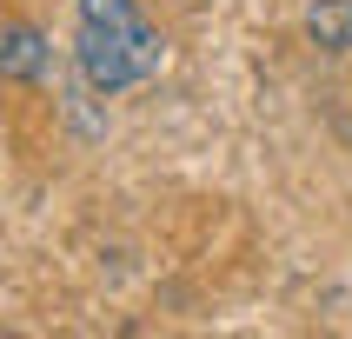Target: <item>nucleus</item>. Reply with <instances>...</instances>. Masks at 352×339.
<instances>
[{
    "label": "nucleus",
    "instance_id": "nucleus-3",
    "mask_svg": "<svg viewBox=\"0 0 352 339\" xmlns=\"http://www.w3.org/2000/svg\"><path fill=\"white\" fill-rule=\"evenodd\" d=\"M306 27H313V40H326V47L352 54V0H326V7H313Z\"/></svg>",
    "mask_w": 352,
    "mask_h": 339
},
{
    "label": "nucleus",
    "instance_id": "nucleus-2",
    "mask_svg": "<svg viewBox=\"0 0 352 339\" xmlns=\"http://www.w3.org/2000/svg\"><path fill=\"white\" fill-rule=\"evenodd\" d=\"M0 74L7 80H40L47 74V40L27 20H0Z\"/></svg>",
    "mask_w": 352,
    "mask_h": 339
},
{
    "label": "nucleus",
    "instance_id": "nucleus-1",
    "mask_svg": "<svg viewBox=\"0 0 352 339\" xmlns=\"http://www.w3.org/2000/svg\"><path fill=\"white\" fill-rule=\"evenodd\" d=\"M80 74L94 94H126L140 80L160 74V60H166V40L146 27L133 0H80Z\"/></svg>",
    "mask_w": 352,
    "mask_h": 339
}]
</instances>
